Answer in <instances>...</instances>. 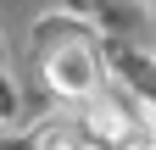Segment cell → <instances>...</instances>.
Listing matches in <instances>:
<instances>
[{
	"instance_id": "cell-1",
	"label": "cell",
	"mask_w": 156,
	"mask_h": 150,
	"mask_svg": "<svg viewBox=\"0 0 156 150\" xmlns=\"http://www.w3.org/2000/svg\"><path fill=\"white\" fill-rule=\"evenodd\" d=\"M50 84L62 89V95H95L101 89V61H95V50L89 45H62L50 56Z\"/></svg>"
},
{
	"instance_id": "cell-2",
	"label": "cell",
	"mask_w": 156,
	"mask_h": 150,
	"mask_svg": "<svg viewBox=\"0 0 156 150\" xmlns=\"http://www.w3.org/2000/svg\"><path fill=\"white\" fill-rule=\"evenodd\" d=\"M89 128H95V134H101V139H128V111L123 106H117V100H106V95H95L89 100Z\"/></svg>"
}]
</instances>
